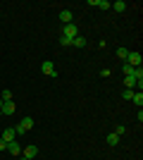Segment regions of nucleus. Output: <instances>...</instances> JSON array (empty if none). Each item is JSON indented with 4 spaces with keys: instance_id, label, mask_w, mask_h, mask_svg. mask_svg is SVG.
Here are the masks:
<instances>
[{
    "instance_id": "obj_1",
    "label": "nucleus",
    "mask_w": 143,
    "mask_h": 160,
    "mask_svg": "<svg viewBox=\"0 0 143 160\" xmlns=\"http://www.w3.org/2000/svg\"><path fill=\"white\" fill-rule=\"evenodd\" d=\"M76 36H79V27H76L74 22H72V24H64V27H62V38H76Z\"/></svg>"
},
{
    "instance_id": "obj_2",
    "label": "nucleus",
    "mask_w": 143,
    "mask_h": 160,
    "mask_svg": "<svg viewBox=\"0 0 143 160\" xmlns=\"http://www.w3.org/2000/svg\"><path fill=\"white\" fill-rule=\"evenodd\" d=\"M31 127H34V120H31V117H24V120H21L19 124L14 127V132H17V134H26Z\"/></svg>"
},
{
    "instance_id": "obj_3",
    "label": "nucleus",
    "mask_w": 143,
    "mask_h": 160,
    "mask_svg": "<svg viewBox=\"0 0 143 160\" xmlns=\"http://www.w3.org/2000/svg\"><path fill=\"white\" fill-rule=\"evenodd\" d=\"M41 69H43V74H45V77H53V79L57 77V69H55V65H53L50 60H45V62H43V67H41Z\"/></svg>"
},
{
    "instance_id": "obj_4",
    "label": "nucleus",
    "mask_w": 143,
    "mask_h": 160,
    "mask_svg": "<svg viewBox=\"0 0 143 160\" xmlns=\"http://www.w3.org/2000/svg\"><path fill=\"white\" fill-rule=\"evenodd\" d=\"M17 112V105H14L12 100H5L2 103V117H10V115H14Z\"/></svg>"
},
{
    "instance_id": "obj_5",
    "label": "nucleus",
    "mask_w": 143,
    "mask_h": 160,
    "mask_svg": "<svg viewBox=\"0 0 143 160\" xmlns=\"http://www.w3.org/2000/svg\"><path fill=\"white\" fill-rule=\"evenodd\" d=\"M126 65L141 67V53H131V50H129V55H126Z\"/></svg>"
},
{
    "instance_id": "obj_6",
    "label": "nucleus",
    "mask_w": 143,
    "mask_h": 160,
    "mask_svg": "<svg viewBox=\"0 0 143 160\" xmlns=\"http://www.w3.org/2000/svg\"><path fill=\"white\" fill-rule=\"evenodd\" d=\"M36 155H38V146H36V143H31V146L24 148V158H26V160H34Z\"/></svg>"
},
{
    "instance_id": "obj_7",
    "label": "nucleus",
    "mask_w": 143,
    "mask_h": 160,
    "mask_svg": "<svg viewBox=\"0 0 143 160\" xmlns=\"http://www.w3.org/2000/svg\"><path fill=\"white\" fill-rule=\"evenodd\" d=\"M14 136H17V132H14V127H10V129H5V132H2V136H0V139L10 143V141H14Z\"/></svg>"
},
{
    "instance_id": "obj_8",
    "label": "nucleus",
    "mask_w": 143,
    "mask_h": 160,
    "mask_svg": "<svg viewBox=\"0 0 143 160\" xmlns=\"http://www.w3.org/2000/svg\"><path fill=\"white\" fill-rule=\"evenodd\" d=\"M7 153H12V155H19V153H21V146L17 143V141H10V143H7Z\"/></svg>"
},
{
    "instance_id": "obj_9",
    "label": "nucleus",
    "mask_w": 143,
    "mask_h": 160,
    "mask_svg": "<svg viewBox=\"0 0 143 160\" xmlns=\"http://www.w3.org/2000/svg\"><path fill=\"white\" fill-rule=\"evenodd\" d=\"M72 17H74L72 10H62V12H60V22H62V24H72Z\"/></svg>"
},
{
    "instance_id": "obj_10",
    "label": "nucleus",
    "mask_w": 143,
    "mask_h": 160,
    "mask_svg": "<svg viewBox=\"0 0 143 160\" xmlns=\"http://www.w3.org/2000/svg\"><path fill=\"white\" fill-rule=\"evenodd\" d=\"M72 46H74V48H83V46H86V38H83L81 33H79L76 38H72Z\"/></svg>"
},
{
    "instance_id": "obj_11",
    "label": "nucleus",
    "mask_w": 143,
    "mask_h": 160,
    "mask_svg": "<svg viewBox=\"0 0 143 160\" xmlns=\"http://www.w3.org/2000/svg\"><path fill=\"white\" fill-rule=\"evenodd\" d=\"M95 7H100V10H110L112 7V2H107V0H93Z\"/></svg>"
},
{
    "instance_id": "obj_12",
    "label": "nucleus",
    "mask_w": 143,
    "mask_h": 160,
    "mask_svg": "<svg viewBox=\"0 0 143 160\" xmlns=\"http://www.w3.org/2000/svg\"><path fill=\"white\" fill-rule=\"evenodd\" d=\"M131 100H134V103H136V105L141 108V105H143V93H141V91H134V96H131Z\"/></svg>"
},
{
    "instance_id": "obj_13",
    "label": "nucleus",
    "mask_w": 143,
    "mask_h": 160,
    "mask_svg": "<svg viewBox=\"0 0 143 160\" xmlns=\"http://www.w3.org/2000/svg\"><path fill=\"white\" fill-rule=\"evenodd\" d=\"M112 10H117V12H124V10H126V2H124V0H117V2H112Z\"/></svg>"
},
{
    "instance_id": "obj_14",
    "label": "nucleus",
    "mask_w": 143,
    "mask_h": 160,
    "mask_svg": "<svg viewBox=\"0 0 143 160\" xmlns=\"http://www.w3.org/2000/svg\"><path fill=\"white\" fill-rule=\"evenodd\" d=\"M105 141H107V146H117V143H119V136H117V134L112 132V134H110V136H107Z\"/></svg>"
},
{
    "instance_id": "obj_15",
    "label": "nucleus",
    "mask_w": 143,
    "mask_h": 160,
    "mask_svg": "<svg viewBox=\"0 0 143 160\" xmlns=\"http://www.w3.org/2000/svg\"><path fill=\"white\" fill-rule=\"evenodd\" d=\"M124 84H126V88H131V91H134V88H138V81L134 79V77H126V81H124Z\"/></svg>"
},
{
    "instance_id": "obj_16",
    "label": "nucleus",
    "mask_w": 143,
    "mask_h": 160,
    "mask_svg": "<svg viewBox=\"0 0 143 160\" xmlns=\"http://www.w3.org/2000/svg\"><path fill=\"white\" fill-rule=\"evenodd\" d=\"M126 55H129V50H126V48H117V58H119V60L126 62Z\"/></svg>"
},
{
    "instance_id": "obj_17",
    "label": "nucleus",
    "mask_w": 143,
    "mask_h": 160,
    "mask_svg": "<svg viewBox=\"0 0 143 160\" xmlns=\"http://www.w3.org/2000/svg\"><path fill=\"white\" fill-rule=\"evenodd\" d=\"M0 98H2V103H5V100H12V91H7V88H5V91H2V96H0Z\"/></svg>"
},
{
    "instance_id": "obj_18",
    "label": "nucleus",
    "mask_w": 143,
    "mask_h": 160,
    "mask_svg": "<svg viewBox=\"0 0 143 160\" xmlns=\"http://www.w3.org/2000/svg\"><path fill=\"white\" fill-rule=\"evenodd\" d=\"M122 69H124V74H126V77H131V72H134V67H131V65H126V62L122 65Z\"/></svg>"
},
{
    "instance_id": "obj_19",
    "label": "nucleus",
    "mask_w": 143,
    "mask_h": 160,
    "mask_svg": "<svg viewBox=\"0 0 143 160\" xmlns=\"http://www.w3.org/2000/svg\"><path fill=\"white\" fill-rule=\"evenodd\" d=\"M122 96H124V98H126V100H131V96H134V91H131V88H126V91H124Z\"/></svg>"
},
{
    "instance_id": "obj_20",
    "label": "nucleus",
    "mask_w": 143,
    "mask_h": 160,
    "mask_svg": "<svg viewBox=\"0 0 143 160\" xmlns=\"http://www.w3.org/2000/svg\"><path fill=\"white\" fill-rule=\"evenodd\" d=\"M124 132H126V127H122V124H119V127H117V129H115V134H117V136H122V134H124Z\"/></svg>"
},
{
    "instance_id": "obj_21",
    "label": "nucleus",
    "mask_w": 143,
    "mask_h": 160,
    "mask_svg": "<svg viewBox=\"0 0 143 160\" xmlns=\"http://www.w3.org/2000/svg\"><path fill=\"white\" fill-rule=\"evenodd\" d=\"M0 151H7V141H2V139H0Z\"/></svg>"
},
{
    "instance_id": "obj_22",
    "label": "nucleus",
    "mask_w": 143,
    "mask_h": 160,
    "mask_svg": "<svg viewBox=\"0 0 143 160\" xmlns=\"http://www.w3.org/2000/svg\"><path fill=\"white\" fill-rule=\"evenodd\" d=\"M19 160H26V158H24V155H21V158H19Z\"/></svg>"
}]
</instances>
